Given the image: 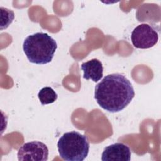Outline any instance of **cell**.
<instances>
[{"label":"cell","mask_w":161,"mask_h":161,"mask_svg":"<svg viewBox=\"0 0 161 161\" xmlns=\"http://www.w3.org/2000/svg\"><path fill=\"white\" fill-rule=\"evenodd\" d=\"M17 156L19 161H46L48 158V149L45 143L32 141L24 143L19 148Z\"/></svg>","instance_id":"5b68a950"},{"label":"cell","mask_w":161,"mask_h":161,"mask_svg":"<svg viewBox=\"0 0 161 161\" xmlns=\"http://www.w3.org/2000/svg\"><path fill=\"white\" fill-rule=\"evenodd\" d=\"M38 97L41 104L45 105L54 103L57 99V94L52 87H45L38 92Z\"/></svg>","instance_id":"ba28073f"},{"label":"cell","mask_w":161,"mask_h":161,"mask_svg":"<svg viewBox=\"0 0 161 161\" xmlns=\"http://www.w3.org/2000/svg\"><path fill=\"white\" fill-rule=\"evenodd\" d=\"M57 48L55 40L46 33L38 32L28 36L23 44L28 60L36 64L50 62Z\"/></svg>","instance_id":"7a4b0ae2"},{"label":"cell","mask_w":161,"mask_h":161,"mask_svg":"<svg viewBox=\"0 0 161 161\" xmlns=\"http://www.w3.org/2000/svg\"><path fill=\"white\" fill-rule=\"evenodd\" d=\"M131 152L130 147L123 143H115L104 148L102 155L103 161H130Z\"/></svg>","instance_id":"8992f818"},{"label":"cell","mask_w":161,"mask_h":161,"mask_svg":"<svg viewBox=\"0 0 161 161\" xmlns=\"http://www.w3.org/2000/svg\"><path fill=\"white\" fill-rule=\"evenodd\" d=\"M81 69L84 72L83 77L86 80L91 79L93 82L101 80L103 75L102 63L97 58H92L81 65Z\"/></svg>","instance_id":"52a82bcc"},{"label":"cell","mask_w":161,"mask_h":161,"mask_svg":"<svg viewBox=\"0 0 161 161\" xmlns=\"http://www.w3.org/2000/svg\"><path fill=\"white\" fill-rule=\"evenodd\" d=\"M60 157L67 161H82L87 156L89 142L87 137L72 131L65 133L57 143Z\"/></svg>","instance_id":"3957f363"},{"label":"cell","mask_w":161,"mask_h":161,"mask_svg":"<svg viewBox=\"0 0 161 161\" xmlns=\"http://www.w3.org/2000/svg\"><path fill=\"white\" fill-rule=\"evenodd\" d=\"M134 96L131 83L119 73L105 76L95 87L94 98L97 103L103 109L111 113L122 111Z\"/></svg>","instance_id":"6da1fadb"},{"label":"cell","mask_w":161,"mask_h":161,"mask_svg":"<svg viewBox=\"0 0 161 161\" xmlns=\"http://www.w3.org/2000/svg\"><path fill=\"white\" fill-rule=\"evenodd\" d=\"M159 28L152 25L142 23L132 31L131 40L133 45L140 49L150 48L157 44L158 40Z\"/></svg>","instance_id":"277c9868"},{"label":"cell","mask_w":161,"mask_h":161,"mask_svg":"<svg viewBox=\"0 0 161 161\" xmlns=\"http://www.w3.org/2000/svg\"><path fill=\"white\" fill-rule=\"evenodd\" d=\"M1 30H3L9 26L14 18V13L13 11L1 7Z\"/></svg>","instance_id":"9c48e42d"}]
</instances>
